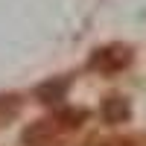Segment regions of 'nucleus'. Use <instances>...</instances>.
Listing matches in <instances>:
<instances>
[{
	"mask_svg": "<svg viewBox=\"0 0 146 146\" xmlns=\"http://www.w3.org/2000/svg\"><path fill=\"white\" fill-rule=\"evenodd\" d=\"M23 146H58L62 140V123L58 120H35L23 129Z\"/></svg>",
	"mask_w": 146,
	"mask_h": 146,
	"instance_id": "1",
	"label": "nucleus"
},
{
	"mask_svg": "<svg viewBox=\"0 0 146 146\" xmlns=\"http://www.w3.org/2000/svg\"><path fill=\"white\" fill-rule=\"evenodd\" d=\"M129 50L126 47H105V50H96L91 58V67L100 70V73H114V70H123L129 64Z\"/></svg>",
	"mask_w": 146,
	"mask_h": 146,
	"instance_id": "2",
	"label": "nucleus"
},
{
	"mask_svg": "<svg viewBox=\"0 0 146 146\" xmlns=\"http://www.w3.org/2000/svg\"><path fill=\"white\" fill-rule=\"evenodd\" d=\"M102 114L111 120V123H120V120H126V117H129V105L120 100V96H114V100H108V102H105Z\"/></svg>",
	"mask_w": 146,
	"mask_h": 146,
	"instance_id": "3",
	"label": "nucleus"
},
{
	"mask_svg": "<svg viewBox=\"0 0 146 146\" xmlns=\"http://www.w3.org/2000/svg\"><path fill=\"white\" fill-rule=\"evenodd\" d=\"M62 91H64V85L50 82V85H44V88H38V96H41L44 102H56L58 96H62Z\"/></svg>",
	"mask_w": 146,
	"mask_h": 146,
	"instance_id": "4",
	"label": "nucleus"
},
{
	"mask_svg": "<svg viewBox=\"0 0 146 146\" xmlns=\"http://www.w3.org/2000/svg\"><path fill=\"white\" fill-rule=\"evenodd\" d=\"M105 146H135L131 140H114V143H105Z\"/></svg>",
	"mask_w": 146,
	"mask_h": 146,
	"instance_id": "5",
	"label": "nucleus"
}]
</instances>
